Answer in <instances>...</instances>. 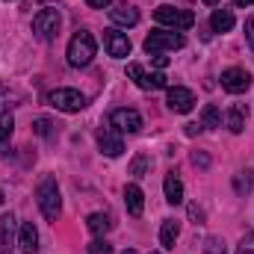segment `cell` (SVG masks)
<instances>
[{"label": "cell", "instance_id": "cell-27", "mask_svg": "<svg viewBox=\"0 0 254 254\" xmlns=\"http://www.w3.org/2000/svg\"><path fill=\"white\" fill-rule=\"evenodd\" d=\"M113 252V246L107 243V240H95V243H89V254H110Z\"/></svg>", "mask_w": 254, "mask_h": 254}, {"label": "cell", "instance_id": "cell-23", "mask_svg": "<svg viewBox=\"0 0 254 254\" xmlns=\"http://www.w3.org/2000/svg\"><path fill=\"white\" fill-rule=\"evenodd\" d=\"M12 130H15V119H12V113H0V145L9 142Z\"/></svg>", "mask_w": 254, "mask_h": 254}, {"label": "cell", "instance_id": "cell-24", "mask_svg": "<svg viewBox=\"0 0 254 254\" xmlns=\"http://www.w3.org/2000/svg\"><path fill=\"white\" fill-rule=\"evenodd\" d=\"M33 133H39V136L51 139V136L57 133V125H54L51 119H36V122H33Z\"/></svg>", "mask_w": 254, "mask_h": 254}, {"label": "cell", "instance_id": "cell-12", "mask_svg": "<svg viewBox=\"0 0 254 254\" xmlns=\"http://www.w3.org/2000/svg\"><path fill=\"white\" fill-rule=\"evenodd\" d=\"M166 104H169L172 113H190L195 107V95L190 89H184V86H172L169 95H166Z\"/></svg>", "mask_w": 254, "mask_h": 254}, {"label": "cell", "instance_id": "cell-8", "mask_svg": "<svg viewBox=\"0 0 254 254\" xmlns=\"http://www.w3.org/2000/svg\"><path fill=\"white\" fill-rule=\"evenodd\" d=\"M110 125L116 127L119 133H139V130H142V116H139L136 110L122 107V110H113V113H110Z\"/></svg>", "mask_w": 254, "mask_h": 254}, {"label": "cell", "instance_id": "cell-15", "mask_svg": "<svg viewBox=\"0 0 254 254\" xmlns=\"http://www.w3.org/2000/svg\"><path fill=\"white\" fill-rule=\"evenodd\" d=\"M125 204H127V213L130 216H142V210H145V195H142V190L136 187V184H127L125 187Z\"/></svg>", "mask_w": 254, "mask_h": 254}, {"label": "cell", "instance_id": "cell-26", "mask_svg": "<svg viewBox=\"0 0 254 254\" xmlns=\"http://www.w3.org/2000/svg\"><path fill=\"white\" fill-rule=\"evenodd\" d=\"M148 169H151V160H148V157H136L133 166H130V175H133V178H142Z\"/></svg>", "mask_w": 254, "mask_h": 254}, {"label": "cell", "instance_id": "cell-38", "mask_svg": "<svg viewBox=\"0 0 254 254\" xmlns=\"http://www.w3.org/2000/svg\"><path fill=\"white\" fill-rule=\"evenodd\" d=\"M39 3H60V0H39Z\"/></svg>", "mask_w": 254, "mask_h": 254}, {"label": "cell", "instance_id": "cell-7", "mask_svg": "<svg viewBox=\"0 0 254 254\" xmlns=\"http://www.w3.org/2000/svg\"><path fill=\"white\" fill-rule=\"evenodd\" d=\"M127 77H133V80H136V86H139V89H148V92H151V89H166V86H169V77H166L163 71L148 74L139 63L127 65Z\"/></svg>", "mask_w": 254, "mask_h": 254}, {"label": "cell", "instance_id": "cell-39", "mask_svg": "<svg viewBox=\"0 0 254 254\" xmlns=\"http://www.w3.org/2000/svg\"><path fill=\"white\" fill-rule=\"evenodd\" d=\"M122 254H136V252H133V249H127V252H122Z\"/></svg>", "mask_w": 254, "mask_h": 254}, {"label": "cell", "instance_id": "cell-33", "mask_svg": "<svg viewBox=\"0 0 254 254\" xmlns=\"http://www.w3.org/2000/svg\"><path fill=\"white\" fill-rule=\"evenodd\" d=\"M151 63L157 65V68H166V65H169V57H166V54H154V57H151Z\"/></svg>", "mask_w": 254, "mask_h": 254}, {"label": "cell", "instance_id": "cell-14", "mask_svg": "<svg viewBox=\"0 0 254 254\" xmlns=\"http://www.w3.org/2000/svg\"><path fill=\"white\" fill-rule=\"evenodd\" d=\"M18 249L21 254H36L39 252V231L33 222H24L21 231H18Z\"/></svg>", "mask_w": 254, "mask_h": 254}, {"label": "cell", "instance_id": "cell-21", "mask_svg": "<svg viewBox=\"0 0 254 254\" xmlns=\"http://www.w3.org/2000/svg\"><path fill=\"white\" fill-rule=\"evenodd\" d=\"M86 225H89V231H92V234H98V237H101V234H107V231L113 228V222H110V216H107V213H92V216L86 219Z\"/></svg>", "mask_w": 254, "mask_h": 254}, {"label": "cell", "instance_id": "cell-35", "mask_svg": "<svg viewBox=\"0 0 254 254\" xmlns=\"http://www.w3.org/2000/svg\"><path fill=\"white\" fill-rule=\"evenodd\" d=\"M198 130H204V127H201V125H195V122H192V125H187V136H195Z\"/></svg>", "mask_w": 254, "mask_h": 254}, {"label": "cell", "instance_id": "cell-30", "mask_svg": "<svg viewBox=\"0 0 254 254\" xmlns=\"http://www.w3.org/2000/svg\"><path fill=\"white\" fill-rule=\"evenodd\" d=\"M190 216L195 219V225H201V222H204V210H201L198 204H190Z\"/></svg>", "mask_w": 254, "mask_h": 254}, {"label": "cell", "instance_id": "cell-5", "mask_svg": "<svg viewBox=\"0 0 254 254\" xmlns=\"http://www.w3.org/2000/svg\"><path fill=\"white\" fill-rule=\"evenodd\" d=\"M154 18H157V24H166L172 30H190L195 24V15L190 9H175V6H160L154 12Z\"/></svg>", "mask_w": 254, "mask_h": 254}, {"label": "cell", "instance_id": "cell-41", "mask_svg": "<svg viewBox=\"0 0 254 254\" xmlns=\"http://www.w3.org/2000/svg\"><path fill=\"white\" fill-rule=\"evenodd\" d=\"M154 254H160V252H154Z\"/></svg>", "mask_w": 254, "mask_h": 254}, {"label": "cell", "instance_id": "cell-16", "mask_svg": "<svg viewBox=\"0 0 254 254\" xmlns=\"http://www.w3.org/2000/svg\"><path fill=\"white\" fill-rule=\"evenodd\" d=\"M246 119H249V110H246V104H234L231 110H228V130L231 133H243L246 130Z\"/></svg>", "mask_w": 254, "mask_h": 254}, {"label": "cell", "instance_id": "cell-4", "mask_svg": "<svg viewBox=\"0 0 254 254\" xmlns=\"http://www.w3.org/2000/svg\"><path fill=\"white\" fill-rule=\"evenodd\" d=\"M48 104L63 113H80L86 107V95L77 89H54V92H48Z\"/></svg>", "mask_w": 254, "mask_h": 254}, {"label": "cell", "instance_id": "cell-40", "mask_svg": "<svg viewBox=\"0 0 254 254\" xmlns=\"http://www.w3.org/2000/svg\"><path fill=\"white\" fill-rule=\"evenodd\" d=\"M0 204H3V192H0Z\"/></svg>", "mask_w": 254, "mask_h": 254}, {"label": "cell", "instance_id": "cell-1", "mask_svg": "<svg viewBox=\"0 0 254 254\" xmlns=\"http://www.w3.org/2000/svg\"><path fill=\"white\" fill-rule=\"evenodd\" d=\"M95 54H98L95 36L86 33V30H80V33L68 42V65H74V68H86V65L95 60Z\"/></svg>", "mask_w": 254, "mask_h": 254}, {"label": "cell", "instance_id": "cell-25", "mask_svg": "<svg viewBox=\"0 0 254 254\" xmlns=\"http://www.w3.org/2000/svg\"><path fill=\"white\" fill-rule=\"evenodd\" d=\"M204 254H228V252H225V243L219 237H207L204 240Z\"/></svg>", "mask_w": 254, "mask_h": 254}, {"label": "cell", "instance_id": "cell-34", "mask_svg": "<svg viewBox=\"0 0 254 254\" xmlns=\"http://www.w3.org/2000/svg\"><path fill=\"white\" fill-rule=\"evenodd\" d=\"M86 3H89L92 9H107V6H110L113 0H86Z\"/></svg>", "mask_w": 254, "mask_h": 254}, {"label": "cell", "instance_id": "cell-6", "mask_svg": "<svg viewBox=\"0 0 254 254\" xmlns=\"http://www.w3.org/2000/svg\"><path fill=\"white\" fill-rule=\"evenodd\" d=\"M60 24H63V18H60L57 9H42V12L33 18V33H36L42 42H51V39H57Z\"/></svg>", "mask_w": 254, "mask_h": 254}, {"label": "cell", "instance_id": "cell-18", "mask_svg": "<svg viewBox=\"0 0 254 254\" xmlns=\"http://www.w3.org/2000/svg\"><path fill=\"white\" fill-rule=\"evenodd\" d=\"M178 234H181V225H178L175 219H166V222H163V228H160V246H163L166 252H172V249H175Z\"/></svg>", "mask_w": 254, "mask_h": 254}, {"label": "cell", "instance_id": "cell-9", "mask_svg": "<svg viewBox=\"0 0 254 254\" xmlns=\"http://www.w3.org/2000/svg\"><path fill=\"white\" fill-rule=\"evenodd\" d=\"M249 86H252V74H249L246 68H228V71H222V89H225V92L243 95Z\"/></svg>", "mask_w": 254, "mask_h": 254}, {"label": "cell", "instance_id": "cell-13", "mask_svg": "<svg viewBox=\"0 0 254 254\" xmlns=\"http://www.w3.org/2000/svg\"><path fill=\"white\" fill-rule=\"evenodd\" d=\"M110 18H113V24H119V27H136V24H139V9L130 6V3H116V6L110 9Z\"/></svg>", "mask_w": 254, "mask_h": 254}, {"label": "cell", "instance_id": "cell-17", "mask_svg": "<svg viewBox=\"0 0 254 254\" xmlns=\"http://www.w3.org/2000/svg\"><path fill=\"white\" fill-rule=\"evenodd\" d=\"M163 190H166V201H169V204H181V201H184V184H181V178H178L175 172L166 175Z\"/></svg>", "mask_w": 254, "mask_h": 254}, {"label": "cell", "instance_id": "cell-19", "mask_svg": "<svg viewBox=\"0 0 254 254\" xmlns=\"http://www.w3.org/2000/svg\"><path fill=\"white\" fill-rule=\"evenodd\" d=\"M210 27H213L216 33L234 30V12H231V9H216V12L210 15Z\"/></svg>", "mask_w": 254, "mask_h": 254}, {"label": "cell", "instance_id": "cell-2", "mask_svg": "<svg viewBox=\"0 0 254 254\" xmlns=\"http://www.w3.org/2000/svg\"><path fill=\"white\" fill-rule=\"evenodd\" d=\"M36 198H39V207H42L45 219H48V222H57L60 213H63V195H60L57 181H54V178H45V181L39 184V190H36Z\"/></svg>", "mask_w": 254, "mask_h": 254}, {"label": "cell", "instance_id": "cell-32", "mask_svg": "<svg viewBox=\"0 0 254 254\" xmlns=\"http://www.w3.org/2000/svg\"><path fill=\"white\" fill-rule=\"evenodd\" d=\"M249 175H252V172H246V181H243V178H237V190H240V192L252 190V178H249Z\"/></svg>", "mask_w": 254, "mask_h": 254}, {"label": "cell", "instance_id": "cell-3", "mask_svg": "<svg viewBox=\"0 0 254 254\" xmlns=\"http://www.w3.org/2000/svg\"><path fill=\"white\" fill-rule=\"evenodd\" d=\"M187 45V39L178 33V30H154L148 33L145 39V51L154 57V54H166V51H181Z\"/></svg>", "mask_w": 254, "mask_h": 254}, {"label": "cell", "instance_id": "cell-36", "mask_svg": "<svg viewBox=\"0 0 254 254\" xmlns=\"http://www.w3.org/2000/svg\"><path fill=\"white\" fill-rule=\"evenodd\" d=\"M254 0H234V6H240V9H243V6H252Z\"/></svg>", "mask_w": 254, "mask_h": 254}, {"label": "cell", "instance_id": "cell-31", "mask_svg": "<svg viewBox=\"0 0 254 254\" xmlns=\"http://www.w3.org/2000/svg\"><path fill=\"white\" fill-rule=\"evenodd\" d=\"M192 163H195V166H201V169H207V166H210V157L195 151V154H192Z\"/></svg>", "mask_w": 254, "mask_h": 254}, {"label": "cell", "instance_id": "cell-10", "mask_svg": "<svg viewBox=\"0 0 254 254\" xmlns=\"http://www.w3.org/2000/svg\"><path fill=\"white\" fill-rule=\"evenodd\" d=\"M98 148L107 157H122L125 154V142H122V136H119L116 127H101L98 130Z\"/></svg>", "mask_w": 254, "mask_h": 254}, {"label": "cell", "instance_id": "cell-22", "mask_svg": "<svg viewBox=\"0 0 254 254\" xmlns=\"http://www.w3.org/2000/svg\"><path fill=\"white\" fill-rule=\"evenodd\" d=\"M222 125V116H219V107L216 104H207L204 107V113H201V127H207V130H213V127Z\"/></svg>", "mask_w": 254, "mask_h": 254}, {"label": "cell", "instance_id": "cell-28", "mask_svg": "<svg viewBox=\"0 0 254 254\" xmlns=\"http://www.w3.org/2000/svg\"><path fill=\"white\" fill-rule=\"evenodd\" d=\"M237 254H254V231L243 237V243L237 246Z\"/></svg>", "mask_w": 254, "mask_h": 254}, {"label": "cell", "instance_id": "cell-29", "mask_svg": "<svg viewBox=\"0 0 254 254\" xmlns=\"http://www.w3.org/2000/svg\"><path fill=\"white\" fill-rule=\"evenodd\" d=\"M246 42H249V48L254 51V18L246 21Z\"/></svg>", "mask_w": 254, "mask_h": 254}, {"label": "cell", "instance_id": "cell-37", "mask_svg": "<svg viewBox=\"0 0 254 254\" xmlns=\"http://www.w3.org/2000/svg\"><path fill=\"white\" fill-rule=\"evenodd\" d=\"M204 3H207V6H216V3H219V0H204Z\"/></svg>", "mask_w": 254, "mask_h": 254}, {"label": "cell", "instance_id": "cell-20", "mask_svg": "<svg viewBox=\"0 0 254 254\" xmlns=\"http://www.w3.org/2000/svg\"><path fill=\"white\" fill-rule=\"evenodd\" d=\"M12 228H15V216H12V213H6V216L0 219V254H12V252H9Z\"/></svg>", "mask_w": 254, "mask_h": 254}, {"label": "cell", "instance_id": "cell-11", "mask_svg": "<svg viewBox=\"0 0 254 254\" xmlns=\"http://www.w3.org/2000/svg\"><path fill=\"white\" fill-rule=\"evenodd\" d=\"M104 48L110 57L125 60L130 54V39H127V33H119V30H104Z\"/></svg>", "mask_w": 254, "mask_h": 254}]
</instances>
